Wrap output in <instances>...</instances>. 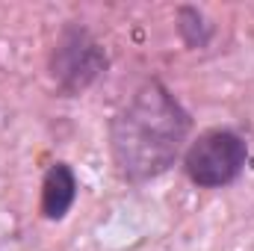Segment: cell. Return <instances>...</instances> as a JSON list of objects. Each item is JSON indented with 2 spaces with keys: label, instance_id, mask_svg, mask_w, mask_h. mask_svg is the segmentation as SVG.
Segmentation results:
<instances>
[{
  "label": "cell",
  "instance_id": "7a4b0ae2",
  "mask_svg": "<svg viewBox=\"0 0 254 251\" xmlns=\"http://www.w3.org/2000/svg\"><path fill=\"white\" fill-rule=\"evenodd\" d=\"M110 68L107 48L95 39V33L83 24H65L54 42L48 74L63 98H80L89 92Z\"/></svg>",
  "mask_w": 254,
  "mask_h": 251
},
{
  "label": "cell",
  "instance_id": "3957f363",
  "mask_svg": "<svg viewBox=\"0 0 254 251\" xmlns=\"http://www.w3.org/2000/svg\"><path fill=\"white\" fill-rule=\"evenodd\" d=\"M184 172L198 189H225L237 184L249 163V142L231 127H207L190 139Z\"/></svg>",
  "mask_w": 254,
  "mask_h": 251
},
{
  "label": "cell",
  "instance_id": "5b68a950",
  "mask_svg": "<svg viewBox=\"0 0 254 251\" xmlns=\"http://www.w3.org/2000/svg\"><path fill=\"white\" fill-rule=\"evenodd\" d=\"M178 33L187 48H207L213 39V24H207L204 12L195 6H181L178 9Z\"/></svg>",
  "mask_w": 254,
  "mask_h": 251
},
{
  "label": "cell",
  "instance_id": "277c9868",
  "mask_svg": "<svg viewBox=\"0 0 254 251\" xmlns=\"http://www.w3.org/2000/svg\"><path fill=\"white\" fill-rule=\"evenodd\" d=\"M77 192H80V181L74 175V169L60 160L54 163L45 178H42V198H39V213L48 219V222H63L65 216L71 213L74 201H77Z\"/></svg>",
  "mask_w": 254,
  "mask_h": 251
},
{
  "label": "cell",
  "instance_id": "6da1fadb",
  "mask_svg": "<svg viewBox=\"0 0 254 251\" xmlns=\"http://www.w3.org/2000/svg\"><path fill=\"white\" fill-rule=\"evenodd\" d=\"M190 136V110L163 80L151 77L110 119V157L125 184L142 187L184 157Z\"/></svg>",
  "mask_w": 254,
  "mask_h": 251
}]
</instances>
